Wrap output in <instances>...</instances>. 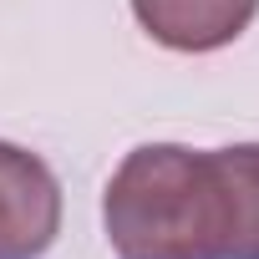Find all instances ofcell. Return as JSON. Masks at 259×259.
Masks as SVG:
<instances>
[{"label":"cell","mask_w":259,"mask_h":259,"mask_svg":"<svg viewBox=\"0 0 259 259\" xmlns=\"http://www.w3.org/2000/svg\"><path fill=\"white\" fill-rule=\"evenodd\" d=\"M107 239L117 259H229L234 183L224 153L148 143L107 183Z\"/></svg>","instance_id":"obj_1"},{"label":"cell","mask_w":259,"mask_h":259,"mask_svg":"<svg viewBox=\"0 0 259 259\" xmlns=\"http://www.w3.org/2000/svg\"><path fill=\"white\" fill-rule=\"evenodd\" d=\"M61 229V188L51 168L0 143V259H41Z\"/></svg>","instance_id":"obj_2"},{"label":"cell","mask_w":259,"mask_h":259,"mask_svg":"<svg viewBox=\"0 0 259 259\" xmlns=\"http://www.w3.org/2000/svg\"><path fill=\"white\" fill-rule=\"evenodd\" d=\"M143 31L173 51H219L259 11V0H133Z\"/></svg>","instance_id":"obj_3"},{"label":"cell","mask_w":259,"mask_h":259,"mask_svg":"<svg viewBox=\"0 0 259 259\" xmlns=\"http://www.w3.org/2000/svg\"><path fill=\"white\" fill-rule=\"evenodd\" d=\"M234 183V254L229 259H259V143L219 148Z\"/></svg>","instance_id":"obj_4"}]
</instances>
